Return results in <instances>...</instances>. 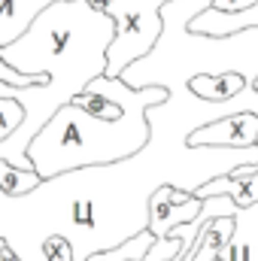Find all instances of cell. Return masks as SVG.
I'll use <instances>...</instances> for the list:
<instances>
[{
  "instance_id": "cell-10",
  "label": "cell",
  "mask_w": 258,
  "mask_h": 261,
  "mask_svg": "<svg viewBox=\"0 0 258 261\" xmlns=\"http://www.w3.org/2000/svg\"><path fill=\"white\" fill-rule=\"evenodd\" d=\"M192 34L200 37H234V34H243V31H258V3L246 12H216L213 6L203 9L200 15H194L192 24H189Z\"/></svg>"
},
{
  "instance_id": "cell-14",
  "label": "cell",
  "mask_w": 258,
  "mask_h": 261,
  "mask_svg": "<svg viewBox=\"0 0 258 261\" xmlns=\"http://www.w3.org/2000/svg\"><path fill=\"white\" fill-rule=\"evenodd\" d=\"M21 125H24V110L12 97H0V143L9 140Z\"/></svg>"
},
{
  "instance_id": "cell-16",
  "label": "cell",
  "mask_w": 258,
  "mask_h": 261,
  "mask_svg": "<svg viewBox=\"0 0 258 261\" xmlns=\"http://www.w3.org/2000/svg\"><path fill=\"white\" fill-rule=\"evenodd\" d=\"M258 0H213V9L216 12H246V9H252Z\"/></svg>"
},
{
  "instance_id": "cell-11",
  "label": "cell",
  "mask_w": 258,
  "mask_h": 261,
  "mask_svg": "<svg viewBox=\"0 0 258 261\" xmlns=\"http://www.w3.org/2000/svg\"><path fill=\"white\" fill-rule=\"evenodd\" d=\"M219 261H258V203L249 210H237L234 234Z\"/></svg>"
},
{
  "instance_id": "cell-8",
  "label": "cell",
  "mask_w": 258,
  "mask_h": 261,
  "mask_svg": "<svg viewBox=\"0 0 258 261\" xmlns=\"http://www.w3.org/2000/svg\"><path fill=\"white\" fill-rule=\"evenodd\" d=\"M52 3L58 0H0V49L18 43Z\"/></svg>"
},
{
  "instance_id": "cell-1",
  "label": "cell",
  "mask_w": 258,
  "mask_h": 261,
  "mask_svg": "<svg viewBox=\"0 0 258 261\" xmlns=\"http://www.w3.org/2000/svg\"><path fill=\"white\" fill-rule=\"evenodd\" d=\"M258 116V91L243 88L225 103H207L189 88L170 91L146 110L149 146L134 158L46 179L24 197L0 195V243L18 261H88L149 231V203L158 189L197 195L207 182L258 167V146H189L194 130L219 119Z\"/></svg>"
},
{
  "instance_id": "cell-7",
  "label": "cell",
  "mask_w": 258,
  "mask_h": 261,
  "mask_svg": "<svg viewBox=\"0 0 258 261\" xmlns=\"http://www.w3.org/2000/svg\"><path fill=\"white\" fill-rule=\"evenodd\" d=\"M189 146H216V149H252L258 146V116L237 113L228 119H219L207 128L194 130Z\"/></svg>"
},
{
  "instance_id": "cell-17",
  "label": "cell",
  "mask_w": 258,
  "mask_h": 261,
  "mask_svg": "<svg viewBox=\"0 0 258 261\" xmlns=\"http://www.w3.org/2000/svg\"><path fill=\"white\" fill-rule=\"evenodd\" d=\"M0 261H18V258H15V252H12L6 243H0Z\"/></svg>"
},
{
  "instance_id": "cell-9",
  "label": "cell",
  "mask_w": 258,
  "mask_h": 261,
  "mask_svg": "<svg viewBox=\"0 0 258 261\" xmlns=\"http://www.w3.org/2000/svg\"><path fill=\"white\" fill-rule=\"evenodd\" d=\"M197 200L207 197H231L240 210H249L258 203V170L255 167H240L231 176H219L213 182H207L203 189H197Z\"/></svg>"
},
{
  "instance_id": "cell-15",
  "label": "cell",
  "mask_w": 258,
  "mask_h": 261,
  "mask_svg": "<svg viewBox=\"0 0 258 261\" xmlns=\"http://www.w3.org/2000/svg\"><path fill=\"white\" fill-rule=\"evenodd\" d=\"M179 252H183V240H176V237H170V240H155V246L146 252L143 261H170V258H176Z\"/></svg>"
},
{
  "instance_id": "cell-12",
  "label": "cell",
  "mask_w": 258,
  "mask_h": 261,
  "mask_svg": "<svg viewBox=\"0 0 258 261\" xmlns=\"http://www.w3.org/2000/svg\"><path fill=\"white\" fill-rule=\"evenodd\" d=\"M243 88H249V85L237 73H228V76H200V79H194L192 85H189V91H192L194 97H200L207 103H225V100L237 97Z\"/></svg>"
},
{
  "instance_id": "cell-3",
  "label": "cell",
  "mask_w": 258,
  "mask_h": 261,
  "mask_svg": "<svg viewBox=\"0 0 258 261\" xmlns=\"http://www.w3.org/2000/svg\"><path fill=\"white\" fill-rule=\"evenodd\" d=\"M88 91L107 100H119L125 113L113 122H104L85 113L82 107H73V103L61 107L28 146V161L34 164V173L43 182L58 179L64 173L88 170V167H107L143 152L152 137L146 110L170 97V91L164 88L134 91L122 79H107V76L94 79Z\"/></svg>"
},
{
  "instance_id": "cell-4",
  "label": "cell",
  "mask_w": 258,
  "mask_h": 261,
  "mask_svg": "<svg viewBox=\"0 0 258 261\" xmlns=\"http://www.w3.org/2000/svg\"><path fill=\"white\" fill-rule=\"evenodd\" d=\"M213 0H170L161 9V40L137 64H131L119 79L140 88L179 91L200 76H228L237 73L249 88L258 82V31H243L234 37H200L192 34L194 15L210 9Z\"/></svg>"
},
{
  "instance_id": "cell-5",
  "label": "cell",
  "mask_w": 258,
  "mask_h": 261,
  "mask_svg": "<svg viewBox=\"0 0 258 261\" xmlns=\"http://www.w3.org/2000/svg\"><path fill=\"white\" fill-rule=\"evenodd\" d=\"M170 0H113L107 15L116 24V37L107 52V79H119L131 64L143 61L161 40V9Z\"/></svg>"
},
{
  "instance_id": "cell-6",
  "label": "cell",
  "mask_w": 258,
  "mask_h": 261,
  "mask_svg": "<svg viewBox=\"0 0 258 261\" xmlns=\"http://www.w3.org/2000/svg\"><path fill=\"white\" fill-rule=\"evenodd\" d=\"M203 200L176 192V189H158L152 203H149V234H155V240H167V234L173 228L192 225L194 219L200 216Z\"/></svg>"
},
{
  "instance_id": "cell-2",
  "label": "cell",
  "mask_w": 258,
  "mask_h": 261,
  "mask_svg": "<svg viewBox=\"0 0 258 261\" xmlns=\"http://www.w3.org/2000/svg\"><path fill=\"white\" fill-rule=\"evenodd\" d=\"M116 37V24L107 12L94 9L88 0L52 3L28 34L0 49V61L21 76H46L49 85L12 88L0 82V97H12L24 110V125L0 143V161L34 170L28 161V146L49 125V119L73 103L88 85L107 76V52Z\"/></svg>"
},
{
  "instance_id": "cell-13",
  "label": "cell",
  "mask_w": 258,
  "mask_h": 261,
  "mask_svg": "<svg viewBox=\"0 0 258 261\" xmlns=\"http://www.w3.org/2000/svg\"><path fill=\"white\" fill-rule=\"evenodd\" d=\"M43 186V179L34 170H18L6 161H0V195L3 197H24L37 192Z\"/></svg>"
},
{
  "instance_id": "cell-18",
  "label": "cell",
  "mask_w": 258,
  "mask_h": 261,
  "mask_svg": "<svg viewBox=\"0 0 258 261\" xmlns=\"http://www.w3.org/2000/svg\"><path fill=\"white\" fill-rule=\"evenodd\" d=\"M255 91H258V82H255ZM255 170H258V167H255Z\"/></svg>"
}]
</instances>
